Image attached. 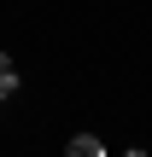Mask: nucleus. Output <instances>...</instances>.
<instances>
[{
    "label": "nucleus",
    "mask_w": 152,
    "mask_h": 157,
    "mask_svg": "<svg viewBox=\"0 0 152 157\" xmlns=\"http://www.w3.org/2000/svg\"><path fill=\"white\" fill-rule=\"evenodd\" d=\"M64 151H70V157H100V151H105V140H94V134H76V140H64Z\"/></svg>",
    "instance_id": "obj_1"
},
{
    "label": "nucleus",
    "mask_w": 152,
    "mask_h": 157,
    "mask_svg": "<svg viewBox=\"0 0 152 157\" xmlns=\"http://www.w3.org/2000/svg\"><path fill=\"white\" fill-rule=\"evenodd\" d=\"M12 93H18V64L0 52V99H12Z\"/></svg>",
    "instance_id": "obj_2"
}]
</instances>
